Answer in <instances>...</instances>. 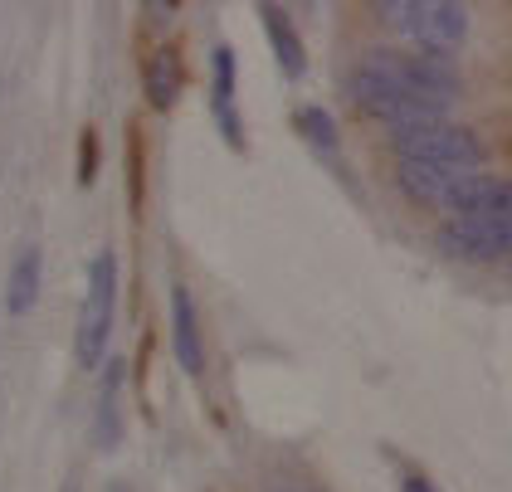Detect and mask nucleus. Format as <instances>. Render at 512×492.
<instances>
[{
	"instance_id": "obj_8",
	"label": "nucleus",
	"mask_w": 512,
	"mask_h": 492,
	"mask_svg": "<svg viewBox=\"0 0 512 492\" xmlns=\"http://www.w3.org/2000/svg\"><path fill=\"white\" fill-rule=\"evenodd\" d=\"M235 49L220 44L210 54V108H215V122H220V137L230 147H244V127H239V113H235Z\"/></svg>"
},
{
	"instance_id": "obj_2",
	"label": "nucleus",
	"mask_w": 512,
	"mask_h": 492,
	"mask_svg": "<svg viewBox=\"0 0 512 492\" xmlns=\"http://www.w3.org/2000/svg\"><path fill=\"white\" fill-rule=\"evenodd\" d=\"M376 15L420 54H439V59H454V49L469 39V10L454 0H386L376 5Z\"/></svg>"
},
{
	"instance_id": "obj_1",
	"label": "nucleus",
	"mask_w": 512,
	"mask_h": 492,
	"mask_svg": "<svg viewBox=\"0 0 512 492\" xmlns=\"http://www.w3.org/2000/svg\"><path fill=\"white\" fill-rule=\"evenodd\" d=\"M356 64H366L371 74H381L391 88L434 103V108H454L459 98V69L454 59H439V54H420V49H366Z\"/></svg>"
},
{
	"instance_id": "obj_3",
	"label": "nucleus",
	"mask_w": 512,
	"mask_h": 492,
	"mask_svg": "<svg viewBox=\"0 0 512 492\" xmlns=\"http://www.w3.org/2000/svg\"><path fill=\"white\" fill-rule=\"evenodd\" d=\"M113 312H118V259L103 249L88 264V293H83L79 327H74V361H79V371L103 366V351L113 341Z\"/></svg>"
},
{
	"instance_id": "obj_7",
	"label": "nucleus",
	"mask_w": 512,
	"mask_h": 492,
	"mask_svg": "<svg viewBox=\"0 0 512 492\" xmlns=\"http://www.w3.org/2000/svg\"><path fill=\"white\" fill-rule=\"evenodd\" d=\"M469 171H449V166H430V161H395V186L410 205H439L454 195V186L464 181Z\"/></svg>"
},
{
	"instance_id": "obj_6",
	"label": "nucleus",
	"mask_w": 512,
	"mask_h": 492,
	"mask_svg": "<svg viewBox=\"0 0 512 492\" xmlns=\"http://www.w3.org/2000/svg\"><path fill=\"white\" fill-rule=\"evenodd\" d=\"M449 220H512V176H464L444 200Z\"/></svg>"
},
{
	"instance_id": "obj_18",
	"label": "nucleus",
	"mask_w": 512,
	"mask_h": 492,
	"mask_svg": "<svg viewBox=\"0 0 512 492\" xmlns=\"http://www.w3.org/2000/svg\"><path fill=\"white\" fill-rule=\"evenodd\" d=\"M269 492H322V488H308V483H283V488H269Z\"/></svg>"
},
{
	"instance_id": "obj_12",
	"label": "nucleus",
	"mask_w": 512,
	"mask_h": 492,
	"mask_svg": "<svg viewBox=\"0 0 512 492\" xmlns=\"http://www.w3.org/2000/svg\"><path fill=\"white\" fill-rule=\"evenodd\" d=\"M142 83H147V103H152V108H171V103H176V93H181V83H186L181 54H176L171 44L152 49V59H147V74H142Z\"/></svg>"
},
{
	"instance_id": "obj_19",
	"label": "nucleus",
	"mask_w": 512,
	"mask_h": 492,
	"mask_svg": "<svg viewBox=\"0 0 512 492\" xmlns=\"http://www.w3.org/2000/svg\"><path fill=\"white\" fill-rule=\"evenodd\" d=\"M64 492H79V488H64Z\"/></svg>"
},
{
	"instance_id": "obj_17",
	"label": "nucleus",
	"mask_w": 512,
	"mask_h": 492,
	"mask_svg": "<svg viewBox=\"0 0 512 492\" xmlns=\"http://www.w3.org/2000/svg\"><path fill=\"white\" fill-rule=\"evenodd\" d=\"M147 15H152V20H171V15H176V5H147Z\"/></svg>"
},
{
	"instance_id": "obj_11",
	"label": "nucleus",
	"mask_w": 512,
	"mask_h": 492,
	"mask_svg": "<svg viewBox=\"0 0 512 492\" xmlns=\"http://www.w3.org/2000/svg\"><path fill=\"white\" fill-rule=\"evenodd\" d=\"M259 15H264V35H269V49H274L278 69H283L288 78H303L308 54H303V39H298V30H293L288 10H283V5H259Z\"/></svg>"
},
{
	"instance_id": "obj_15",
	"label": "nucleus",
	"mask_w": 512,
	"mask_h": 492,
	"mask_svg": "<svg viewBox=\"0 0 512 492\" xmlns=\"http://www.w3.org/2000/svg\"><path fill=\"white\" fill-rule=\"evenodd\" d=\"M400 492H439L430 483V478H420V473H405V478H400Z\"/></svg>"
},
{
	"instance_id": "obj_9",
	"label": "nucleus",
	"mask_w": 512,
	"mask_h": 492,
	"mask_svg": "<svg viewBox=\"0 0 512 492\" xmlns=\"http://www.w3.org/2000/svg\"><path fill=\"white\" fill-rule=\"evenodd\" d=\"M171 341H176V361L186 376L205 371V341H200V317L191 303V288H171Z\"/></svg>"
},
{
	"instance_id": "obj_10",
	"label": "nucleus",
	"mask_w": 512,
	"mask_h": 492,
	"mask_svg": "<svg viewBox=\"0 0 512 492\" xmlns=\"http://www.w3.org/2000/svg\"><path fill=\"white\" fill-rule=\"evenodd\" d=\"M40 278H44V254L40 244H25L10 264V278H5V312L10 317H25L35 298H40Z\"/></svg>"
},
{
	"instance_id": "obj_4",
	"label": "nucleus",
	"mask_w": 512,
	"mask_h": 492,
	"mask_svg": "<svg viewBox=\"0 0 512 492\" xmlns=\"http://www.w3.org/2000/svg\"><path fill=\"white\" fill-rule=\"evenodd\" d=\"M391 152L395 161H430V166H449V171H478L483 166V142L478 132L464 122H425V127H405L391 132Z\"/></svg>"
},
{
	"instance_id": "obj_14",
	"label": "nucleus",
	"mask_w": 512,
	"mask_h": 492,
	"mask_svg": "<svg viewBox=\"0 0 512 492\" xmlns=\"http://www.w3.org/2000/svg\"><path fill=\"white\" fill-rule=\"evenodd\" d=\"M298 132L313 142L317 152H337V122H332V113H327V108H317V103L298 108Z\"/></svg>"
},
{
	"instance_id": "obj_13",
	"label": "nucleus",
	"mask_w": 512,
	"mask_h": 492,
	"mask_svg": "<svg viewBox=\"0 0 512 492\" xmlns=\"http://www.w3.org/2000/svg\"><path fill=\"white\" fill-rule=\"evenodd\" d=\"M118 390H122V361L113 356L108 376H103V390H98V444L103 449H113V439H118Z\"/></svg>"
},
{
	"instance_id": "obj_16",
	"label": "nucleus",
	"mask_w": 512,
	"mask_h": 492,
	"mask_svg": "<svg viewBox=\"0 0 512 492\" xmlns=\"http://www.w3.org/2000/svg\"><path fill=\"white\" fill-rule=\"evenodd\" d=\"M83 181H93V132H83Z\"/></svg>"
},
{
	"instance_id": "obj_5",
	"label": "nucleus",
	"mask_w": 512,
	"mask_h": 492,
	"mask_svg": "<svg viewBox=\"0 0 512 492\" xmlns=\"http://www.w3.org/2000/svg\"><path fill=\"white\" fill-rule=\"evenodd\" d=\"M434 249L459 264H503L512 259V220H444Z\"/></svg>"
}]
</instances>
